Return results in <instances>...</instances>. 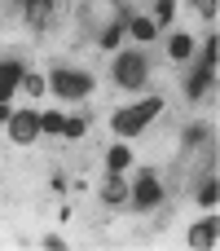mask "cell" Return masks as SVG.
Masks as SVG:
<instances>
[{
  "instance_id": "cell-1",
  "label": "cell",
  "mask_w": 220,
  "mask_h": 251,
  "mask_svg": "<svg viewBox=\"0 0 220 251\" xmlns=\"http://www.w3.org/2000/svg\"><path fill=\"white\" fill-rule=\"evenodd\" d=\"M163 110V97H146L141 106H128V110H119L115 119H110V128L119 132V137H132V132H141L154 115Z\"/></svg>"
},
{
  "instance_id": "cell-2",
  "label": "cell",
  "mask_w": 220,
  "mask_h": 251,
  "mask_svg": "<svg viewBox=\"0 0 220 251\" xmlns=\"http://www.w3.org/2000/svg\"><path fill=\"white\" fill-rule=\"evenodd\" d=\"M146 75H150V62H146L141 53H123V57L115 62V79H119L123 88H141Z\"/></svg>"
},
{
  "instance_id": "cell-3",
  "label": "cell",
  "mask_w": 220,
  "mask_h": 251,
  "mask_svg": "<svg viewBox=\"0 0 220 251\" xmlns=\"http://www.w3.org/2000/svg\"><path fill=\"white\" fill-rule=\"evenodd\" d=\"M88 88H93V79H88L84 71H53V93H57V97L71 101V97H84Z\"/></svg>"
},
{
  "instance_id": "cell-4",
  "label": "cell",
  "mask_w": 220,
  "mask_h": 251,
  "mask_svg": "<svg viewBox=\"0 0 220 251\" xmlns=\"http://www.w3.org/2000/svg\"><path fill=\"white\" fill-rule=\"evenodd\" d=\"M35 132H40V115H35V110H18V115H9V137H13L18 146H31Z\"/></svg>"
},
{
  "instance_id": "cell-5",
  "label": "cell",
  "mask_w": 220,
  "mask_h": 251,
  "mask_svg": "<svg viewBox=\"0 0 220 251\" xmlns=\"http://www.w3.org/2000/svg\"><path fill=\"white\" fill-rule=\"evenodd\" d=\"M159 199H163V185H159V176L146 168L141 181H137V190H132V203H137V207H154Z\"/></svg>"
},
{
  "instance_id": "cell-6",
  "label": "cell",
  "mask_w": 220,
  "mask_h": 251,
  "mask_svg": "<svg viewBox=\"0 0 220 251\" xmlns=\"http://www.w3.org/2000/svg\"><path fill=\"white\" fill-rule=\"evenodd\" d=\"M216 238H220V225H216V216H207V221H198V225L190 229V247H198V251L216 247Z\"/></svg>"
},
{
  "instance_id": "cell-7",
  "label": "cell",
  "mask_w": 220,
  "mask_h": 251,
  "mask_svg": "<svg viewBox=\"0 0 220 251\" xmlns=\"http://www.w3.org/2000/svg\"><path fill=\"white\" fill-rule=\"evenodd\" d=\"M128 18H132V9H128V4L119 0V22H110V26H106L101 35H97V40H101V49H115V44L123 40V26H128Z\"/></svg>"
},
{
  "instance_id": "cell-8",
  "label": "cell",
  "mask_w": 220,
  "mask_h": 251,
  "mask_svg": "<svg viewBox=\"0 0 220 251\" xmlns=\"http://www.w3.org/2000/svg\"><path fill=\"white\" fill-rule=\"evenodd\" d=\"M22 75H26V71H22L18 62H0V101L13 97V88L22 84Z\"/></svg>"
},
{
  "instance_id": "cell-9",
  "label": "cell",
  "mask_w": 220,
  "mask_h": 251,
  "mask_svg": "<svg viewBox=\"0 0 220 251\" xmlns=\"http://www.w3.org/2000/svg\"><path fill=\"white\" fill-rule=\"evenodd\" d=\"M49 18H53V0H26V22H31L35 31H44Z\"/></svg>"
},
{
  "instance_id": "cell-10",
  "label": "cell",
  "mask_w": 220,
  "mask_h": 251,
  "mask_svg": "<svg viewBox=\"0 0 220 251\" xmlns=\"http://www.w3.org/2000/svg\"><path fill=\"white\" fill-rule=\"evenodd\" d=\"M101 199H106V203H123V199H128V185H123V176H119V172H110V176H106Z\"/></svg>"
},
{
  "instance_id": "cell-11",
  "label": "cell",
  "mask_w": 220,
  "mask_h": 251,
  "mask_svg": "<svg viewBox=\"0 0 220 251\" xmlns=\"http://www.w3.org/2000/svg\"><path fill=\"white\" fill-rule=\"evenodd\" d=\"M212 79H216V71H203V66H198V71L190 75V84H185V93H190V97H203V93L212 88Z\"/></svg>"
},
{
  "instance_id": "cell-12",
  "label": "cell",
  "mask_w": 220,
  "mask_h": 251,
  "mask_svg": "<svg viewBox=\"0 0 220 251\" xmlns=\"http://www.w3.org/2000/svg\"><path fill=\"white\" fill-rule=\"evenodd\" d=\"M106 163H110V172H123V168L132 163V154H128V146H110V154H106Z\"/></svg>"
},
{
  "instance_id": "cell-13",
  "label": "cell",
  "mask_w": 220,
  "mask_h": 251,
  "mask_svg": "<svg viewBox=\"0 0 220 251\" xmlns=\"http://www.w3.org/2000/svg\"><path fill=\"white\" fill-rule=\"evenodd\" d=\"M190 53H194V40H190V35H181V31H176V35H172V57H176V62H185V57H190Z\"/></svg>"
},
{
  "instance_id": "cell-14",
  "label": "cell",
  "mask_w": 220,
  "mask_h": 251,
  "mask_svg": "<svg viewBox=\"0 0 220 251\" xmlns=\"http://www.w3.org/2000/svg\"><path fill=\"white\" fill-rule=\"evenodd\" d=\"M128 31H132L137 40H150V35H154V22H150V18H128Z\"/></svg>"
},
{
  "instance_id": "cell-15",
  "label": "cell",
  "mask_w": 220,
  "mask_h": 251,
  "mask_svg": "<svg viewBox=\"0 0 220 251\" xmlns=\"http://www.w3.org/2000/svg\"><path fill=\"white\" fill-rule=\"evenodd\" d=\"M216 199H220V190H216V176H212V181L198 190V203H203V207H216Z\"/></svg>"
},
{
  "instance_id": "cell-16",
  "label": "cell",
  "mask_w": 220,
  "mask_h": 251,
  "mask_svg": "<svg viewBox=\"0 0 220 251\" xmlns=\"http://www.w3.org/2000/svg\"><path fill=\"white\" fill-rule=\"evenodd\" d=\"M62 128H66L62 115H40V132H62Z\"/></svg>"
},
{
  "instance_id": "cell-17",
  "label": "cell",
  "mask_w": 220,
  "mask_h": 251,
  "mask_svg": "<svg viewBox=\"0 0 220 251\" xmlns=\"http://www.w3.org/2000/svg\"><path fill=\"white\" fill-rule=\"evenodd\" d=\"M150 22H154V26H168V22H172V0H159V9H154Z\"/></svg>"
},
{
  "instance_id": "cell-18",
  "label": "cell",
  "mask_w": 220,
  "mask_h": 251,
  "mask_svg": "<svg viewBox=\"0 0 220 251\" xmlns=\"http://www.w3.org/2000/svg\"><path fill=\"white\" fill-rule=\"evenodd\" d=\"M22 88H26V93H31V97H40V93H44V79H40V75H31V71H26V75H22Z\"/></svg>"
},
{
  "instance_id": "cell-19",
  "label": "cell",
  "mask_w": 220,
  "mask_h": 251,
  "mask_svg": "<svg viewBox=\"0 0 220 251\" xmlns=\"http://www.w3.org/2000/svg\"><path fill=\"white\" fill-rule=\"evenodd\" d=\"M203 137H207V124H194V128H190V132H185V146H198V141H203Z\"/></svg>"
},
{
  "instance_id": "cell-20",
  "label": "cell",
  "mask_w": 220,
  "mask_h": 251,
  "mask_svg": "<svg viewBox=\"0 0 220 251\" xmlns=\"http://www.w3.org/2000/svg\"><path fill=\"white\" fill-rule=\"evenodd\" d=\"M62 137H84V119H66V128H62Z\"/></svg>"
},
{
  "instance_id": "cell-21",
  "label": "cell",
  "mask_w": 220,
  "mask_h": 251,
  "mask_svg": "<svg viewBox=\"0 0 220 251\" xmlns=\"http://www.w3.org/2000/svg\"><path fill=\"white\" fill-rule=\"evenodd\" d=\"M194 4H198V13H203V18H216V0H194Z\"/></svg>"
},
{
  "instance_id": "cell-22",
  "label": "cell",
  "mask_w": 220,
  "mask_h": 251,
  "mask_svg": "<svg viewBox=\"0 0 220 251\" xmlns=\"http://www.w3.org/2000/svg\"><path fill=\"white\" fill-rule=\"evenodd\" d=\"M4 119H9V101H0V124H4Z\"/></svg>"
}]
</instances>
